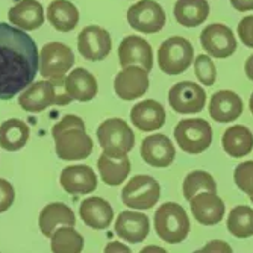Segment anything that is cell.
<instances>
[{"instance_id": "8", "label": "cell", "mask_w": 253, "mask_h": 253, "mask_svg": "<svg viewBox=\"0 0 253 253\" xmlns=\"http://www.w3.org/2000/svg\"><path fill=\"white\" fill-rule=\"evenodd\" d=\"M159 183L147 174L132 177L122 190V200L126 206L133 210H150L159 200Z\"/></svg>"}, {"instance_id": "9", "label": "cell", "mask_w": 253, "mask_h": 253, "mask_svg": "<svg viewBox=\"0 0 253 253\" xmlns=\"http://www.w3.org/2000/svg\"><path fill=\"white\" fill-rule=\"evenodd\" d=\"M73 64L75 55L72 49L62 42L52 41L41 49L38 70L41 76L47 79H59L65 76V73L73 67Z\"/></svg>"}, {"instance_id": "7", "label": "cell", "mask_w": 253, "mask_h": 253, "mask_svg": "<svg viewBox=\"0 0 253 253\" xmlns=\"http://www.w3.org/2000/svg\"><path fill=\"white\" fill-rule=\"evenodd\" d=\"M174 138L183 152L199 155L212 144V127L203 119H185L176 125Z\"/></svg>"}, {"instance_id": "25", "label": "cell", "mask_w": 253, "mask_h": 253, "mask_svg": "<svg viewBox=\"0 0 253 253\" xmlns=\"http://www.w3.org/2000/svg\"><path fill=\"white\" fill-rule=\"evenodd\" d=\"M61 224L75 226L76 224L75 212L62 202H53V203H49L47 206H44L38 218V226H40L41 234L44 237L50 238L53 232L56 231V227Z\"/></svg>"}, {"instance_id": "31", "label": "cell", "mask_w": 253, "mask_h": 253, "mask_svg": "<svg viewBox=\"0 0 253 253\" xmlns=\"http://www.w3.org/2000/svg\"><path fill=\"white\" fill-rule=\"evenodd\" d=\"M227 231L237 238H249L253 235V210L246 205H238L231 211L226 221Z\"/></svg>"}, {"instance_id": "35", "label": "cell", "mask_w": 253, "mask_h": 253, "mask_svg": "<svg viewBox=\"0 0 253 253\" xmlns=\"http://www.w3.org/2000/svg\"><path fill=\"white\" fill-rule=\"evenodd\" d=\"M234 182L249 197L253 196V161H246L237 166L234 171Z\"/></svg>"}, {"instance_id": "1", "label": "cell", "mask_w": 253, "mask_h": 253, "mask_svg": "<svg viewBox=\"0 0 253 253\" xmlns=\"http://www.w3.org/2000/svg\"><path fill=\"white\" fill-rule=\"evenodd\" d=\"M35 41L12 25L0 21V100H11L26 89L38 72Z\"/></svg>"}, {"instance_id": "18", "label": "cell", "mask_w": 253, "mask_h": 253, "mask_svg": "<svg viewBox=\"0 0 253 253\" xmlns=\"http://www.w3.org/2000/svg\"><path fill=\"white\" fill-rule=\"evenodd\" d=\"M61 187L72 196L89 194L97 188V176L89 166H68L62 170Z\"/></svg>"}, {"instance_id": "24", "label": "cell", "mask_w": 253, "mask_h": 253, "mask_svg": "<svg viewBox=\"0 0 253 253\" xmlns=\"http://www.w3.org/2000/svg\"><path fill=\"white\" fill-rule=\"evenodd\" d=\"M12 25L21 31H35L44 23V8L37 0H20L8 12Z\"/></svg>"}, {"instance_id": "17", "label": "cell", "mask_w": 253, "mask_h": 253, "mask_svg": "<svg viewBox=\"0 0 253 253\" xmlns=\"http://www.w3.org/2000/svg\"><path fill=\"white\" fill-rule=\"evenodd\" d=\"M141 158L152 167H169L176 158V149L169 136L164 133H153L141 144Z\"/></svg>"}, {"instance_id": "44", "label": "cell", "mask_w": 253, "mask_h": 253, "mask_svg": "<svg viewBox=\"0 0 253 253\" xmlns=\"http://www.w3.org/2000/svg\"><path fill=\"white\" fill-rule=\"evenodd\" d=\"M250 202H252V203H253V196H252V197H250Z\"/></svg>"}, {"instance_id": "30", "label": "cell", "mask_w": 253, "mask_h": 253, "mask_svg": "<svg viewBox=\"0 0 253 253\" xmlns=\"http://www.w3.org/2000/svg\"><path fill=\"white\" fill-rule=\"evenodd\" d=\"M29 140V126L20 119H9L0 125V147L8 152H17Z\"/></svg>"}, {"instance_id": "34", "label": "cell", "mask_w": 253, "mask_h": 253, "mask_svg": "<svg viewBox=\"0 0 253 253\" xmlns=\"http://www.w3.org/2000/svg\"><path fill=\"white\" fill-rule=\"evenodd\" d=\"M194 73L202 85L212 86L217 81V67L208 55H199L194 59Z\"/></svg>"}, {"instance_id": "21", "label": "cell", "mask_w": 253, "mask_h": 253, "mask_svg": "<svg viewBox=\"0 0 253 253\" xmlns=\"http://www.w3.org/2000/svg\"><path fill=\"white\" fill-rule=\"evenodd\" d=\"M130 122L136 129L143 132H153L164 126L166 111L164 106L156 100L147 99L136 103L130 111Z\"/></svg>"}, {"instance_id": "2", "label": "cell", "mask_w": 253, "mask_h": 253, "mask_svg": "<svg viewBox=\"0 0 253 253\" xmlns=\"http://www.w3.org/2000/svg\"><path fill=\"white\" fill-rule=\"evenodd\" d=\"M55 150L59 159L76 161L85 159L94 150V143L85 130V123L81 117L68 114L52 127Z\"/></svg>"}, {"instance_id": "28", "label": "cell", "mask_w": 253, "mask_h": 253, "mask_svg": "<svg viewBox=\"0 0 253 253\" xmlns=\"http://www.w3.org/2000/svg\"><path fill=\"white\" fill-rule=\"evenodd\" d=\"M223 150L232 158H243L253 149V133L243 125L231 126L221 136Z\"/></svg>"}, {"instance_id": "22", "label": "cell", "mask_w": 253, "mask_h": 253, "mask_svg": "<svg viewBox=\"0 0 253 253\" xmlns=\"http://www.w3.org/2000/svg\"><path fill=\"white\" fill-rule=\"evenodd\" d=\"M79 217L86 226L96 231H103L112 223L114 211L108 200L102 197H88L79 206Z\"/></svg>"}, {"instance_id": "20", "label": "cell", "mask_w": 253, "mask_h": 253, "mask_svg": "<svg viewBox=\"0 0 253 253\" xmlns=\"http://www.w3.org/2000/svg\"><path fill=\"white\" fill-rule=\"evenodd\" d=\"M208 111L214 122L218 123L235 122L243 114V100L234 91L221 89L217 91L211 97Z\"/></svg>"}, {"instance_id": "36", "label": "cell", "mask_w": 253, "mask_h": 253, "mask_svg": "<svg viewBox=\"0 0 253 253\" xmlns=\"http://www.w3.org/2000/svg\"><path fill=\"white\" fill-rule=\"evenodd\" d=\"M15 200V190L11 182L0 177V214L8 211Z\"/></svg>"}, {"instance_id": "3", "label": "cell", "mask_w": 253, "mask_h": 253, "mask_svg": "<svg viewBox=\"0 0 253 253\" xmlns=\"http://www.w3.org/2000/svg\"><path fill=\"white\" fill-rule=\"evenodd\" d=\"M72 102L73 99L68 96L65 89V81L62 78L34 82L18 97V105L21 109L32 114L41 112L52 105L65 106Z\"/></svg>"}, {"instance_id": "37", "label": "cell", "mask_w": 253, "mask_h": 253, "mask_svg": "<svg viewBox=\"0 0 253 253\" xmlns=\"http://www.w3.org/2000/svg\"><path fill=\"white\" fill-rule=\"evenodd\" d=\"M238 37L246 47L253 49V15H247L240 21Z\"/></svg>"}, {"instance_id": "27", "label": "cell", "mask_w": 253, "mask_h": 253, "mask_svg": "<svg viewBox=\"0 0 253 253\" xmlns=\"http://www.w3.org/2000/svg\"><path fill=\"white\" fill-rule=\"evenodd\" d=\"M173 14L179 25L185 28H196L208 18L210 3L206 0H177Z\"/></svg>"}, {"instance_id": "43", "label": "cell", "mask_w": 253, "mask_h": 253, "mask_svg": "<svg viewBox=\"0 0 253 253\" xmlns=\"http://www.w3.org/2000/svg\"><path fill=\"white\" fill-rule=\"evenodd\" d=\"M249 109H250L252 116H253V93H252V96H250V99H249Z\"/></svg>"}, {"instance_id": "16", "label": "cell", "mask_w": 253, "mask_h": 253, "mask_svg": "<svg viewBox=\"0 0 253 253\" xmlns=\"http://www.w3.org/2000/svg\"><path fill=\"white\" fill-rule=\"evenodd\" d=\"M119 61L125 68L127 65H140L150 72L153 67V52L150 44L138 35H127L119 45Z\"/></svg>"}, {"instance_id": "15", "label": "cell", "mask_w": 253, "mask_h": 253, "mask_svg": "<svg viewBox=\"0 0 253 253\" xmlns=\"http://www.w3.org/2000/svg\"><path fill=\"white\" fill-rule=\"evenodd\" d=\"M191 214L197 223L203 226H214L218 224L224 218L226 206L221 197L217 193L203 191L190 199Z\"/></svg>"}, {"instance_id": "12", "label": "cell", "mask_w": 253, "mask_h": 253, "mask_svg": "<svg viewBox=\"0 0 253 253\" xmlns=\"http://www.w3.org/2000/svg\"><path fill=\"white\" fill-rule=\"evenodd\" d=\"M169 103L179 114H196L205 108V89L191 81H182L169 91Z\"/></svg>"}, {"instance_id": "6", "label": "cell", "mask_w": 253, "mask_h": 253, "mask_svg": "<svg viewBox=\"0 0 253 253\" xmlns=\"http://www.w3.org/2000/svg\"><path fill=\"white\" fill-rule=\"evenodd\" d=\"M102 150L111 156L127 155L135 146V133L123 119H108L97 127Z\"/></svg>"}, {"instance_id": "39", "label": "cell", "mask_w": 253, "mask_h": 253, "mask_svg": "<svg viewBox=\"0 0 253 253\" xmlns=\"http://www.w3.org/2000/svg\"><path fill=\"white\" fill-rule=\"evenodd\" d=\"M231 5L238 12L253 11V0H231Z\"/></svg>"}, {"instance_id": "19", "label": "cell", "mask_w": 253, "mask_h": 253, "mask_svg": "<svg viewBox=\"0 0 253 253\" xmlns=\"http://www.w3.org/2000/svg\"><path fill=\"white\" fill-rule=\"evenodd\" d=\"M150 231V221L146 214L135 211H123L116 220V234L130 243L136 244L147 238Z\"/></svg>"}, {"instance_id": "42", "label": "cell", "mask_w": 253, "mask_h": 253, "mask_svg": "<svg viewBox=\"0 0 253 253\" xmlns=\"http://www.w3.org/2000/svg\"><path fill=\"white\" fill-rule=\"evenodd\" d=\"M143 252H166V249L163 247H155V246H150V247H144Z\"/></svg>"}, {"instance_id": "11", "label": "cell", "mask_w": 253, "mask_h": 253, "mask_svg": "<svg viewBox=\"0 0 253 253\" xmlns=\"http://www.w3.org/2000/svg\"><path fill=\"white\" fill-rule=\"evenodd\" d=\"M200 44L206 53L218 59L232 56L238 49L232 29L221 23L206 26L200 34Z\"/></svg>"}, {"instance_id": "5", "label": "cell", "mask_w": 253, "mask_h": 253, "mask_svg": "<svg viewBox=\"0 0 253 253\" xmlns=\"http://www.w3.org/2000/svg\"><path fill=\"white\" fill-rule=\"evenodd\" d=\"M194 59L193 44L183 37H170L158 49V64L166 75H180Z\"/></svg>"}, {"instance_id": "38", "label": "cell", "mask_w": 253, "mask_h": 253, "mask_svg": "<svg viewBox=\"0 0 253 253\" xmlns=\"http://www.w3.org/2000/svg\"><path fill=\"white\" fill-rule=\"evenodd\" d=\"M199 252H232V247L221 240H214L210 241L205 247H202Z\"/></svg>"}, {"instance_id": "40", "label": "cell", "mask_w": 253, "mask_h": 253, "mask_svg": "<svg viewBox=\"0 0 253 253\" xmlns=\"http://www.w3.org/2000/svg\"><path fill=\"white\" fill-rule=\"evenodd\" d=\"M105 252L109 253V252H130V249L119 241H111L108 243V246L105 247Z\"/></svg>"}, {"instance_id": "23", "label": "cell", "mask_w": 253, "mask_h": 253, "mask_svg": "<svg viewBox=\"0 0 253 253\" xmlns=\"http://www.w3.org/2000/svg\"><path fill=\"white\" fill-rule=\"evenodd\" d=\"M65 89L68 96L78 102H89L97 96V79L93 73H89L86 68L78 67L73 72L67 75Z\"/></svg>"}, {"instance_id": "26", "label": "cell", "mask_w": 253, "mask_h": 253, "mask_svg": "<svg viewBox=\"0 0 253 253\" xmlns=\"http://www.w3.org/2000/svg\"><path fill=\"white\" fill-rule=\"evenodd\" d=\"M97 167L100 171V177L106 185L117 187L127 179L130 173V161L127 155L111 156L102 152L97 159Z\"/></svg>"}, {"instance_id": "29", "label": "cell", "mask_w": 253, "mask_h": 253, "mask_svg": "<svg viewBox=\"0 0 253 253\" xmlns=\"http://www.w3.org/2000/svg\"><path fill=\"white\" fill-rule=\"evenodd\" d=\"M47 20L56 31L70 32L79 23V11L68 0H53L47 8Z\"/></svg>"}, {"instance_id": "32", "label": "cell", "mask_w": 253, "mask_h": 253, "mask_svg": "<svg viewBox=\"0 0 253 253\" xmlns=\"http://www.w3.org/2000/svg\"><path fill=\"white\" fill-rule=\"evenodd\" d=\"M52 238V252L55 253H79L84 249V237L73 229V226H64L56 229Z\"/></svg>"}, {"instance_id": "4", "label": "cell", "mask_w": 253, "mask_h": 253, "mask_svg": "<svg viewBox=\"0 0 253 253\" xmlns=\"http://www.w3.org/2000/svg\"><path fill=\"white\" fill-rule=\"evenodd\" d=\"M153 226L158 237L169 244H179L190 234L188 214L174 202H166L159 206L153 217Z\"/></svg>"}, {"instance_id": "14", "label": "cell", "mask_w": 253, "mask_h": 253, "mask_svg": "<svg viewBox=\"0 0 253 253\" xmlns=\"http://www.w3.org/2000/svg\"><path fill=\"white\" fill-rule=\"evenodd\" d=\"M112 49V40L106 29L91 25L78 35V50L88 61H103Z\"/></svg>"}, {"instance_id": "13", "label": "cell", "mask_w": 253, "mask_h": 253, "mask_svg": "<svg viewBox=\"0 0 253 253\" xmlns=\"http://www.w3.org/2000/svg\"><path fill=\"white\" fill-rule=\"evenodd\" d=\"M149 89V72L140 65H127L114 79V91L122 100L143 97Z\"/></svg>"}, {"instance_id": "33", "label": "cell", "mask_w": 253, "mask_h": 253, "mask_svg": "<svg viewBox=\"0 0 253 253\" xmlns=\"http://www.w3.org/2000/svg\"><path fill=\"white\" fill-rule=\"evenodd\" d=\"M182 190H183V197L190 200L193 196L203 193V191L217 193V182L210 173L196 170V171H191L190 174H187L185 180H183Z\"/></svg>"}, {"instance_id": "41", "label": "cell", "mask_w": 253, "mask_h": 253, "mask_svg": "<svg viewBox=\"0 0 253 253\" xmlns=\"http://www.w3.org/2000/svg\"><path fill=\"white\" fill-rule=\"evenodd\" d=\"M244 73H246V76L253 82V55L249 56V58L246 59V64H244Z\"/></svg>"}, {"instance_id": "10", "label": "cell", "mask_w": 253, "mask_h": 253, "mask_svg": "<svg viewBox=\"0 0 253 253\" xmlns=\"http://www.w3.org/2000/svg\"><path fill=\"white\" fill-rule=\"evenodd\" d=\"M127 23L141 34H156L166 26V12L155 0H140L127 9Z\"/></svg>"}]
</instances>
